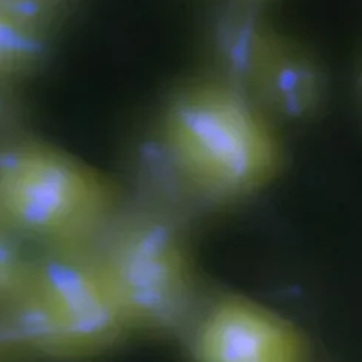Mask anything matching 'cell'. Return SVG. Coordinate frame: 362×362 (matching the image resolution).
<instances>
[{
    "instance_id": "obj_1",
    "label": "cell",
    "mask_w": 362,
    "mask_h": 362,
    "mask_svg": "<svg viewBox=\"0 0 362 362\" xmlns=\"http://www.w3.org/2000/svg\"><path fill=\"white\" fill-rule=\"evenodd\" d=\"M167 152L207 196H247L274 176L281 151L250 97L212 78L180 90L163 122Z\"/></svg>"
},
{
    "instance_id": "obj_2",
    "label": "cell",
    "mask_w": 362,
    "mask_h": 362,
    "mask_svg": "<svg viewBox=\"0 0 362 362\" xmlns=\"http://www.w3.org/2000/svg\"><path fill=\"white\" fill-rule=\"evenodd\" d=\"M8 300L18 339L49 351L94 349L130 327L99 262L79 247H59L27 266Z\"/></svg>"
},
{
    "instance_id": "obj_3",
    "label": "cell",
    "mask_w": 362,
    "mask_h": 362,
    "mask_svg": "<svg viewBox=\"0 0 362 362\" xmlns=\"http://www.w3.org/2000/svg\"><path fill=\"white\" fill-rule=\"evenodd\" d=\"M106 185L63 152L21 144L0 152V219L63 247H79L109 219Z\"/></svg>"
},
{
    "instance_id": "obj_4",
    "label": "cell",
    "mask_w": 362,
    "mask_h": 362,
    "mask_svg": "<svg viewBox=\"0 0 362 362\" xmlns=\"http://www.w3.org/2000/svg\"><path fill=\"white\" fill-rule=\"evenodd\" d=\"M106 231L93 255L129 325L164 331L184 327L194 291L176 228L164 218L137 215Z\"/></svg>"
},
{
    "instance_id": "obj_5",
    "label": "cell",
    "mask_w": 362,
    "mask_h": 362,
    "mask_svg": "<svg viewBox=\"0 0 362 362\" xmlns=\"http://www.w3.org/2000/svg\"><path fill=\"white\" fill-rule=\"evenodd\" d=\"M196 354L199 362H303L294 329L242 300H224L207 313Z\"/></svg>"
},
{
    "instance_id": "obj_6",
    "label": "cell",
    "mask_w": 362,
    "mask_h": 362,
    "mask_svg": "<svg viewBox=\"0 0 362 362\" xmlns=\"http://www.w3.org/2000/svg\"><path fill=\"white\" fill-rule=\"evenodd\" d=\"M279 36L259 0H228L211 36L215 79L252 99Z\"/></svg>"
},
{
    "instance_id": "obj_7",
    "label": "cell",
    "mask_w": 362,
    "mask_h": 362,
    "mask_svg": "<svg viewBox=\"0 0 362 362\" xmlns=\"http://www.w3.org/2000/svg\"><path fill=\"white\" fill-rule=\"evenodd\" d=\"M325 91L321 62L308 47L281 33L252 100L269 119L294 122L317 114Z\"/></svg>"
},
{
    "instance_id": "obj_8",
    "label": "cell",
    "mask_w": 362,
    "mask_h": 362,
    "mask_svg": "<svg viewBox=\"0 0 362 362\" xmlns=\"http://www.w3.org/2000/svg\"><path fill=\"white\" fill-rule=\"evenodd\" d=\"M54 13L42 0H0V82L36 62Z\"/></svg>"
},
{
    "instance_id": "obj_9",
    "label": "cell",
    "mask_w": 362,
    "mask_h": 362,
    "mask_svg": "<svg viewBox=\"0 0 362 362\" xmlns=\"http://www.w3.org/2000/svg\"><path fill=\"white\" fill-rule=\"evenodd\" d=\"M12 228L0 219V298H9L24 281L27 264L12 238Z\"/></svg>"
},
{
    "instance_id": "obj_10",
    "label": "cell",
    "mask_w": 362,
    "mask_h": 362,
    "mask_svg": "<svg viewBox=\"0 0 362 362\" xmlns=\"http://www.w3.org/2000/svg\"><path fill=\"white\" fill-rule=\"evenodd\" d=\"M358 94H359V99H361V103H362V60H361L359 72H358Z\"/></svg>"
}]
</instances>
